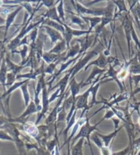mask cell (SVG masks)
<instances>
[{"label":"cell","instance_id":"1","mask_svg":"<svg viewBox=\"0 0 140 155\" xmlns=\"http://www.w3.org/2000/svg\"><path fill=\"white\" fill-rule=\"evenodd\" d=\"M100 53V52H98V51L96 50L88 51V53H84L83 56L79 59V61H77V63L75 64L71 69L68 70L72 74L70 80L71 81L72 79H73L75 76H76V74H78L83 68H85V67L88 65V64L90 63V61H91V59L92 58H94V56H97L98 54H99Z\"/></svg>","mask_w":140,"mask_h":155},{"label":"cell","instance_id":"2","mask_svg":"<svg viewBox=\"0 0 140 155\" xmlns=\"http://www.w3.org/2000/svg\"><path fill=\"white\" fill-rule=\"evenodd\" d=\"M122 26L124 30V33H125L126 39L127 41V45H128V51H129V60L131 58V43L132 40V29L134 28L133 25V21H132L131 17L129 16V12L128 13H126V15L123 17L122 19Z\"/></svg>","mask_w":140,"mask_h":155},{"label":"cell","instance_id":"3","mask_svg":"<svg viewBox=\"0 0 140 155\" xmlns=\"http://www.w3.org/2000/svg\"><path fill=\"white\" fill-rule=\"evenodd\" d=\"M102 121H103V120H101L99 122L96 124L95 125L91 126L89 123V118H88L86 122L85 123V124H84L81 126V129H80L79 133L77 134V135L73 139V140H72V143H74V142L76 141L77 139H78L79 138H81V137L82 138H87L88 141V145H89L90 148H91V144H90V134H91L93 131L97 130V126ZM91 150H92V148H91Z\"/></svg>","mask_w":140,"mask_h":155},{"label":"cell","instance_id":"4","mask_svg":"<svg viewBox=\"0 0 140 155\" xmlns=\"http://www.w3.org/2000/svg\"><path fill=\"white\" fill-rule=\"evenodd\" d=\"M115 58L111 57V56H108V57H107V56H105L104 54H103V52H100L99 54L98 58L95 59L94 61L90 62V63L88 64V65L85 67L84 69V71H86L87 69L92 65L97 67V68L100 69H106L108 64H111L113 62L115 63Z\"/></svg>","mask_w":140,"mask_h":155},{"label":"cell","instance_id":"5","mask_svg":"<svg viewBox=\"0 0 140 155\" xmlns=\"http://www.w3.org/2000/svg\"><path fill=\"white\" fill-rule=\"evenodd\" d=\"M45 74H43L40 76L39 79H38L37 84H36V87L34 88V98H33V102H35V104L37 107L38 112H41L43 109V106L40 105V92L43 91V89L44 86H45L46 84V81L45 80Z\"/></svg>","mask_w":140,"mask_h":155},{"label":"cell","instance_id":"6","mask_svg":"<svg viewBox=\"0 0 140 155\" xmlns=\"http://www.w3.org/2000/svg\"><path fill=\"white\" fill-rule=\"evenodd\" d=\"M49 91L48 89L46 88V84L44 86L43 91H42V106H43V109L39 114H38L37 117V120L36 121L35 124L37 125L38 123L40 122V121L42 120V118L45 116V113L47 112L49 109Z\"/></svg>","mask_w":140,"mask_h":155},{"label":"cell","instance_id":"7","mask_svg":"<svg viewBox=\"0 0 140 155\" xmlns=\"http://www.w3.org/2000/svg\"><path fill=\"white\" fill-rule=\"evenodd\" d=\"M46 39V36L43 34L42 32L39 33V35L38 36L37 39L35 43L34 48H35V51H36V59L38 62V63H40L41 59L43 58V46L45 41Z\"/></svg>","mask_w":140,"mask_h":155},{"label":"cell","instance_id":"8","mask_svg":"<svg viewBox=\"0 0 140 155\" xmlns=\"http://www.w3.org/2000/svg\"><path fill=\"white\" fill-rule=\"evenodd\" d=\"M40 29H45L46 34L49 36L51 38V43H57L59 42V41H62L64 39L63 36L61 34L59 31L56 30L47 25H40L39 27Z\"/></svg>","mask_w":140,"mask_h":155},{"label":"cell","instance_id":"9","mask_svg":"<svg viewBox=\"0 0 140 155\" xmlns=\"http://www.w3.org/2000/svg\"><path fill=\"white\" fill-rule=\"evenodd\" d=\"M90 91H91V89L90 87L84 94L79 95L77 97L76 110L79 109H90L89 106L88 105V97H89L90 95Z\"/></svg>","mask_w":140,"mask_h":155},{"label":"cell","instance_id":"10","mask_svg":"<svg viewBox=\"0 0 140 155\" xmlns=\"http://www.w3.org/2000/svg\"><path fill=\"white\" fill-rule=\"evenodd\" d=\"M45 62L41 63V65L39 68L36 69L35 70H30L29 73L25 74H21L17 76V78H26L27 80H33L36 81L38 76H41L45 73Z\"/></svg>","mask_w":140,"mask_h":155},{"label":"cell","instance_id":"11","mask_svg":"<svg viewBox=\"0 0 140 155\" xmlns=\"http://www.w3.org/2000/svg\"><path fill=\"white\" fill-rule=\"evenodd\" d=\"M71 74H72L68 70L66 71H65V75H64V77L60 80V81H59L58 83L56 85V86L53 87L52 89H51V91H52V90H53V89H58V88H59V89H60L59 97L62 96V95H63L66 92V91H65V90L66 89L67 85H68L69 80H70V78H71Z\"/></svg>","mask_w":140,"mask_h":155},{"label":"cell","instance_id":"12","mask_svg":"<svg viewBox=\"0 0 140 155\" xmlns=\"http://www.w3.org/2000/svg\"><path fill=\"white\" fill-rule=\"evenodd\" d=\"M40 17L43 18V19H48L50 20L54 21H56L60 24L62 25H64L65 23H64L60 19V18L59 17V15L58 14V12H57V8L56 6H54L51 8H49V10H46L45 12L40 15Z\"/></svg>","mask_w":140,"mask_h":155},{"label":"cell","instance_id":"13","mask_svg":"<svg viewBox=\"0 0 140 155\" xmlns=\"http://www.w3.org/2000/svg\"><path fill=\"white\" fill-rule=\"evenodd\" d=\"M107 71V69H100L97 68V67L94 66V68H93L92 71L91 72V74H90L89 77L84 81V84L82 85V88H84V87L88 84H92L93 82H94V79L100 76V75H102L103 73H105V72Z\"/></svg>","mask_w":140,"mask_h":155},{"label":"cell","instance_id":"14","mask_svg":"<svg viewBox=\"0 0 140 155\" xmlns=\"http://www.w3.org/2000/svg\"><path fill=\"white\" fill-rule=\"evenodd\" d=\"M81 48L80 44L78 42H76V43L74 44L73 45L71 46L68 50L66 51V56L63 58V63L68 61L70 59L73 58L78 56L79 54L81 53Z\"/></svg>","mask_w":140,"mask_h":155},{"label":"cell","instance_id":"15","mask_svg":"<svg viewBox=\"0 0 140 155\" xmlns=\"http://www.w3.org/2000/svg\"><path fill=\"white\" fill-rule=\"evenodd\" d=\"M84 82V78H83L82 81L80 82H77L75 80V78L72 79L69 83V90L71 91V95L74 98L75 100H76V97L78 96L80 92V90L82 89V85Z\"/></svg>","mask_w":140,"mask_h":155},{"label":"cell","instance_id":"16","mask_svg":"<svg viewBox=\"0 0 140 155\" xmlns=\"http://www.w3.org/2000/svg\"><path fill=\"white\" fill-rule=\"evenodd\" d=\"M140 51H138V54L135 56L134 58L130 59L131 64L129 66V74L136 75L140 74Z\"/></svg>","mask_w":140,"mask_h":155},{"label":"cell","instance_id":"17","mask_svg":"<svg viewBox=\"0 0 140 155\" xmlns=\"http://www.w3.org/2000/svg\"><path fill=\"white\" fill-rule=\"evenodd\" d=\"M67 51V45L66 41L63 39L61 41H59L58 43H56V45L54 47L48 51V52L51 54H58V55H60L62 53L65 52Z\"/></svg>","mask_w":140,"mask_h":155},{"label":"cell","instance_id":"18","mask_svg":"<svg viewBox=\"0 0 140 155\" xmlns=\"http://www.w3.org/2000/svg\"><path fill=\"white\" fill-rule=\"evenodd\" d=\"M41 25H47V26L54 28L55 30L59 31V32L62 35V36H63L64 32H65V28H64L63 25L59 24V23L56 21H52V20L45 19Z\"/></svg>","mask_w":140,"mask_h":155},{"label":"cell","instance_id":"19","mask_svg":"<svg viewBox=\"0 0 140 155\" xmlns=\"http://www.w3.org/2000/svg\"><path fill=\"white\" fill-rule=\"evenodd\" d=\"M64 28H65V32H64L63 35V38L66 41V45H67V50L71 48L70 47V43H71V41L72 39V37L73 36V29L72 28L69 26L68 24H66V23L64 25Z\"/></svg>","mask_w":140,"mask_h":155},{"label":"cell","instance_id":"20","mask_svg":"<svg viewBox=\"0 0 140 155\" xmlns=\"http://www.w3.org/2000/svg\"><path fill=\"white\" fill-rule=\"evenodd\" d=\"M24 130L28 135L34 138H36L38 135V128L36 126V124H33L32 122L25 123L24 125Z\"/></svg>","mask_w":140,"mask_h":155},{"label":"cell","instance_id":"21","mask_svg":"<svg viewBox=\"0 0 140 155\" xmlns=\"http://www.w3.org/2000/svg\"><path fill=\"white\" fill-rule=\"evenodd\" d=\"M83 19H84L85 22L87 23L89 21L90 22V28L89 30L90 31H92L93 32L92 30L93 28H94L97 27V25L98 24H100L101 23V20H102V18L101 17H85V16H80Z\"/></svg>","mask_w":140,"mask_h":155},{"label":"cell","instance_id":"22","mask_svg":"<svg viewBox=\"0 0 140 155\" xmlns=\"http://www.w3.org/2000/svg\"><path fill=\"white\" fill-rule=\"evenodd\" d=\"M71 20V24H72L79 25V26L81 28L82 30H86L85 29L86 28L88 24L85 21L84 19H82L81 17L79 16V15H72Z\"/></svg>","mask_w":140,"mask_h":155},{"label":"cell","instance_id":"23","mask_svg":"<svg viewBox=\"0 0 140 155\" xmlns=\"http://www.w3.org/2000/svg\"><path fill=\"white\" fill-rule=\"evenodd\" d=\"M59 56H60V55H58V54H51V53L48 52V51H46V52L43 53L42 59L45 63H47L48 64H50L52 63H53V62H55L56 61L58 60Z\"/></svg>","mask_w":140,"mask_h":155},{"label":"cell","instance_id":"24","mask_svg":"<svg viewBox=\"0 0 140 155\" xmlns=\"http://www.w3.org/2000/svg\"><path fill=\"white\" fill-rule=\"evenodd\" d=\"M122 128V127H120V128L116 129V130H114L113 133H112L111 134H110V135H100V134H98V136H99L102 139V141H103L104 146L109 147V144H110V141H111V139H112L116 135V134L118 133V132Z\"/></svg>","mask_w":140,"mask_h":155},{"label":"cell","instance_id":"25","mask_svg":"<svg viewBox=\"0 0 140 155\" xmlns=\"http://www.w3.org/2000/svg\"><path fill=\"white\" fill-rule=\"evenodd\" d=\"M113 4L115 5L116 8H118L119 11L118 12H117L115 14V16H114V18L118 17L119 15H121V13L122 12H125L126 13H128V12H129L128 10H127L126 7V5H125V2L124 1H112Z\"/></svg>","mask_w":140,"mask_h":155},{"label":"cell","instance_id":"26","mask_svg":"<svg viewBox=\"0 0 140 155\" xmlns=\"http://www.w3.org/2000/svg\"><path fill=\"white\" fill-rule=\"evenodd\" d=\"M21 90L22 91L23 95V99H24L25 106L27 107L30 103V95L29 92V89H28V82L24 84L23 86L21 87Z\"/></svg>","mask_w":140,"mask_h":155},{"label":"cell","instance_id":"27","mask_svg":"<svg viewBox=\"0 0 140 155\" xmlns=\"http://www.w3.org/2000/svg\"><path fill=\"white\" fill-rule=\"evenodd\" d=\"M36 112H38V108H37V107H36L35 102H33V100H32V101L30 102L29 105L27 106L26 110L23 113V114L21 116V117L23 118V117H26V116H27V115L33 114V113H35Z\"/></svg>","mask_w":140,"mask_h":155},{"label":"cell","instance_id":"28","mask_svg":"<svg viewBox=\"0 0 140 155\" xmlns=\"http://www.w3.org/2000/svg\"><path fill=\"white\" fill-rule=\"evenodd\" d=\"M64 1H59V4H58V6H56L57 8V12H58V14L59 15V17L60 18V19L63 21L64 23H65L66 19H65V11H64Z\"/></svg>","mask_w":140,"mask_h":155},{"label":"cell","instance_id":"29","mask_svg":"<svg viewBox=\"0 0 140 155\" xmlns=\"http://www.w3.org/2000/svg\"><path fill=\"white\" fill-rule=\"evenodd\" d=\"M129 80H130V86H131V92L133 91L132 90V82H134L135 87H138V84H140V74L131 75L129 74Z\"/></svg>","mask_w":140,"mask_h":155},{"label":"cell","instance_id":"30","mask_svg":"<svg viewBox=\"0 0 140 155\" xmlns=\"http://www.w3.org/2000/svg\"><path fill=\"white\" fill-rule=\"evenodd\" d=\"M59 1H51V0H43V1H41L40 2V4L42 5V6H44L46 8H53L54 6H56V5L57 4H59Z\"/></svg>","mask_w":140,"mask_h":155},{"label":"cell","instance_id":"31","mask_svg":"<svg viewBox=\"0 0 140 155\" xmlns=\"http://www.w3.org/2000/svg\"><path fill=\"white\" fill-rule=\"evenodd\" d=\"M27 51H28V47L27 45H24L23 46V49L21 51V55H22V58H23V64H26V56L27 54Z\"/></svg>","mask_w":140,"mask_h":155},{"label":"cell","instance_id":"32","mask_svg":"<svg viewBox=\"0 0 140 155\" xmlns=\"http://www.w3.org/2000/svg\"><path fill=\"white\" fill-rule=\"evenodd\" d=\"M59 94H60V89H59V88H58V89H56V91L51 95L50 97H49V104L53 102L54 100H56L57 98H59Z\"/></svg>","mask_w":140,"mask_h":155},{"label":"cell","instance_id":"33","mask_svg":"<svg viewBox=\"0 0 140 155\" xmlns=\"http://www.w3.org/2000/svg\"><path fill=\"white\" fill-rule=\"evenodd\" d=\"M140 92V84H139V86L138 87L135 88V89L132 92H131V94H130V98L131 97H133L135 96V95H136L138 94V93Z\"/></svg>","mask_w":140,"mask_h":155},{"label":"cell","instance_id":"34","mask_svg":"<svg viewBox=\"0 0 140 155\" xmlns=\"http://www.w3.org/2000/svg\"><path fill=\"white\" fill-rule=\"evenodd\" d=\"M135 104H136V105H137V106H139V105H140V102H136V103H135Z\"/></svg>","mask_w":140,"mask_h":155}]
</instances>
